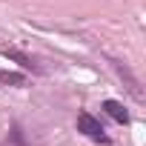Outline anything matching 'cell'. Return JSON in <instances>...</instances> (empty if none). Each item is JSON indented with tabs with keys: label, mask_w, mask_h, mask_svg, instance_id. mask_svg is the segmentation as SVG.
<instances>
[{
	"label": "cell",
	"mask_w": 146,
	"mask_h": 146,
	"mask_svg": "<svg viewBox=\"0 0 146 146\" xmlns=\"http://www.w3.org/2000/svg\"><path fill=\"white\" fill-rule=\"evenodd\" d=\"M100 109H103L115 123H123V126L129 123V112H126V106H123L120 100H103V103H100Z\"/></svg>",
	"instance_id": "3957f363"
},
{
	"label": "cell",
	"mask_w": 146,
	"mask_h": 146,
	"mask_svg": "<svg viewBox=\"0 0 146 146\" xmlns=\"http://www.w3.org/2000/svg\"><path fill=\"white\" fill-rule=\"evenodd\" d=\"M112 63H115V69H117V75L129 80V92L135 95V100H143V92H140V83H137V78L132 75V72H129V69H126L123 63H117V60H112Z\"/></svg>",
	"instance_id": "277c9868"
},
{
	"label": "cell",
	"mask_w": 146,
	"mask_h": 146,
	"mask_svg": "<svg viewBox=\"0 0 146 146\" xmlns=\"http://www.w3.org/2000/svg\"><path fill=\"white\" fill-rule=\"evenodd\" d=\"M23 86L26 83V75H17V72H0V86Z\"/></svg>",
	"instance_id": "8992f818"
},
{
	"label": "cell",
	"mask_w": 146,
	"mask_h": 146,
	"mask_svg": "<svg viewBox=\"0 0 146 146\" xmlns=\"http://www.w3.org/2000/svg\"><path fill=\"white\" fill-rule=\"evenodd\" d=\"M75 126H78V132H80V135H86V137H89V140H95V143H103V146H109V143H112V137L106 135L103 123H100L92 112H78Z\"/></svg>",
	"instance_id": "6da1fadb"
},
{
	"label": "cell",
	"mask_w": 146,
	"mask_h": 146,
	"mask_svg": "<svg viewBox=\"0 0 146 146\" xmlns=\"http://www.w3.org/2000/svg\"><path fill=\"white\" fill-rule=\"evenodd\" d=\"M0 52H3V54H6L9 60L20 63V66H23L26 72H32V75H43V72H46V69H43V66H40V63H37V60H35L32 54H26V52H20V49H9V46H3Z\"/></svg>",
	"instance_id": "7a4b0ae2"
},
{
	"label": "cell",
	"mask_w": 146,
	"mask_h": 146,
	"mask_svg": "<svg viewBox=\"0 0 146 146\" xmlns=\"http://www.w3.org/2000/svg\"><path fill=\"white\" fill-rule=\"evenodd\" d=\"M0 146H29V140H26V132H23V126H20V123H12L9 135L3 137V143H0Z\"/></svg>",
	"instance_id": "5b68a950"
}]
</instances>
